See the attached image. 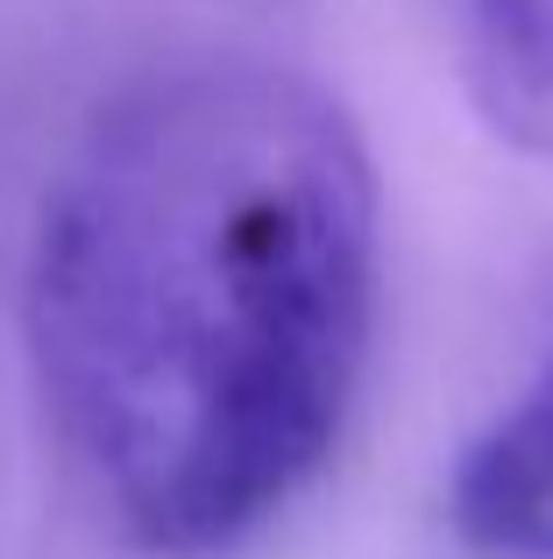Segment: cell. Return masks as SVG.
Wrapping results in <instances>:
<instances>
[{
	"label": "cell",
	"instance_id": "cell-1",
	"mask_svg": "<svg viewBox=\"0 0 553 559\" xmlns=\"http://www.w3.org/2000/svg\"><path fill=\"white\" fill-rule=\"evenodd\" d=\"M376 219L355 121L284 64L150 71L79 135L22 333L71 481L136 552H235L319 481L376 341Z\"/></svg>",
	"mask_w": 553,
	"mask_h": 559
},
{
	"label": "cell",
	"instance_id": "cell-2",
	"mask_svg": "<svg viewBox=\"0 0 553 559\" xmlns=\"http://www.w3.org/2000/svg\"><path fill=\"white\" fill-rule=\"evenodd\" d=\"M447 518L461 546L490 559H553V333L526 390L469 439Z\"/></svg>",
	"mask_w": 553,
	"mask_h": 559
},
{
	"label": "cell",
	"instance_id": "cell-3",
	"mask_svg": "<svg viewBox=\"0 0 553 559\" xmlns=\"http://www.w3.org/2000/svg\"><path fill=\"white\" fill-rule=\"evenodd\" d=\"M461 71L511 150L553 156V0H461Z\"/></svg>",
	"mask_w": 553,
	"mask_h": 559
}]
</instances>
